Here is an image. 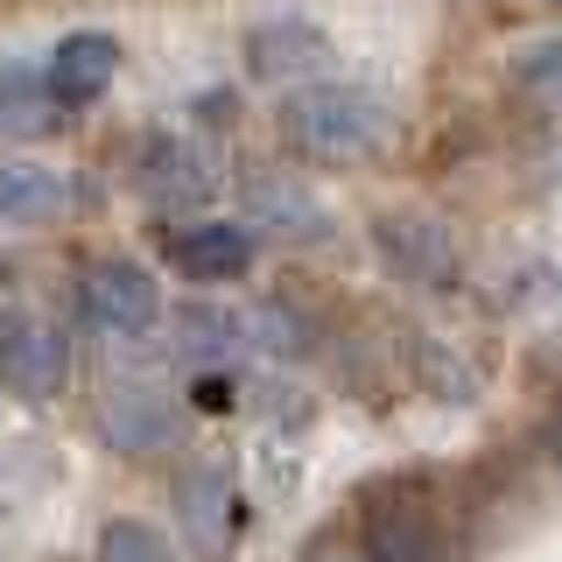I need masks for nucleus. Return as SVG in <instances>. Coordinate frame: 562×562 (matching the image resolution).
Listing matches in <instances>:
<instances>
[{
  "label": "nucleus",
  "instance_id": "nucleus-7",
  "mask_svg": "<svg viewBox=\"0 0 562 562\" xmlns=\"http://www.w3.org/2000/svg\"><path fill=\"white\" fill-rule=\"evenodd\" d=\"M366 562H443V527L415 492H380L366 506Z\"/></svg>",
  "mask_w": 562,
  "mask_h": 562
},
{
  "label": "nucleus",
  "instance_id": "nucleus-17",
  "mask_svg": "<svg viewBox=\"0 0 562 562\" xmlns=\"http://www.w3.org/2000/svg\"><path fill=\"white\" fill-rule=\"evenodd\" d=\"M310 562H366V549H351V541H324Z\"/></svg>",
  "mask_w": 562,
  "mask_h": 562
},
{
  "label": "nucleus",
  "instance_id": "nucleus-13",
  "mask_svg": "<svg viewBox=\"0 0 562 562\" xmlns=\"http://www.w3.org/2000/svg\"><path fill=\"white\" fill-rule=\"evenodd\" d=\"M78 211V183L49 162H0V218L8 225H57Z\"/></svg>",
  "mask_w": 562,
  "mask_h": 562
},
{
  "label": "nucleus",
  "instance_id": "nucleus-4",
  "mask_svg": "<svg viewBox=\"0 0 562 562\" xmlns=\"http://www.w3.org/2000/svg\"><path fill=\"white\" fill-rule=\"evenodd\" d=\"M373 246L401 281H422V289H450L457 281V239L429 211H386V218H373Z\"/></svg>",
  "mask_w": 562,
  "mask_h": 562
},
{
  "label": "nucleus",
  "instance_id": "nucleus-14",
  "mask_svg": "<svg viewBox=\"0 0 562 562\" xmlns=\"http://www.w3.org/2000/svg\"><path fill=\"white\" fill-rule=\"evenodd\" d=\"M254 218H260V233H281V239H324L330 233V218L289 176H254Z\"/></svg>",
  "mask_w": 562,
  "mask_h": 562
},
{
  "label": "nucleus",
  "instance_id": "nucleus-19",
  "mask_svg": "<svg viewBox=\"0 0 562 562\" xmlns=\"http://www.w3.org/2000/svg\"><path fill=\"white\" fill-rule=\"evenodd\" d=\"M549 8H562V0H549Z\"/></svg>",
  "mask_w": 562,
  "mask_h": 562
},
{
  "label": "nucleus",
  "instance_id": "nucleus-3",
  "mask_svg": "<svg viewBox=\"0 0 562 562\" xmlns=\"http://www.w3.org/2000/svg\"><path fill=\"white\" fill-rule=\"evenodd\" d=\"M70 380V345L49 316L35 310H8L0 316V386L14 401H57Z\"/></svg>",
  "mask_w": 562,
  "mask_h": 562
},
{
  "label": "nucleus",
  "instance_id": "nucleus-15",
  "mask_svg": "<svg viewBox=\"0 0 562 562\" xmlns=\"http://www.w3.org/2000/svg\"><path fill=\"white\" fill-rule=\"evenodd\" d=\"M99 562H176V549H169L162 527L120 514V520H105V527H99Z\"/></svg>",
  "mask_w": 562,
  "mask_h": 562
},
{
  "label": "nucleus",
  "instance_id": "nucleus-9",
  "mask_svg": "<svg viewBox=\"0 0 562 562\" xmlns=\"http://www.w3.org/2000/svg\"><path fill=\"white\" fill-rule=\"evenodd\" d=\"M162 254H169V268L190 274V281H239L254 268V233H246V225H225V218H198V225L162 233Z\"/></svg>",
  "mask_w": 562,
  "mask_h": 562
},
{
  "label": "nucleus",
  "instance_id": "nucleus-6",
  "mask_svg": "<svg viewBox=\"0 0 562 562\" xmlns=\"http://www.w3.org/2000/svg\"><path fill=\"white\" fill-rule=\"evenodd\" d=\"M140 183H148L169 211H204L211 198H218V162H211L204 140L155 134L148 148H140Z\"/></svg>",
  "mask_w": 562,
  "mask_h": 562
},
{
  "label": "nucleus",
  "instance_id": "nucleus-18",
  "mask_svg": "<svg viewBox=\"0 0 562 562\" xmlns=\"http://www.w3.org/2000/svg\"><path fill=\"white\" fill-rule=\"evenodd\" d=\"M549 457L562 464V408H555V422H549Z\"/></svg>",
  "mask_w": 562,
  "mask_h": 562
},
{
  "label": "nucleus",
  "instance_id": "nucleus-5",
  "mask_svg": "<svg viewBox=\"0 0 562 562\" xmlns=\"http://www.w3.org/2000/svg\"><path fill=\"white\" fill-rule=\"evenodd\" d=\"M324 64H330V35L303 14H274L246 35V70L260 85H310Z\"/></svg>",
  "mask_w": 562,
  "mask_h": 562
},
{
  "label": "nucleus",
  "instance_id": "nucleus-10",
  "mask_svg": "<svg viewBox=\"0 0 562 562\" xmlns=\"http://www.w3.org/2000/svg\"><path fill=\"white\" fill-rule=\"evenodd\" d=\"M254 351V330H246L239 310L225 303H183L176 310V359L198 366V373H233Z\"/></svg>",
  "mask_w": 562,
  "mask_h": 562
},
{
  "label": "nucleus",
  "instance_id": "nucleus-11",
  "mask_svg": "<svg viewBox=\"0 0 562 562\" xmlns=\"http://www.w3.org/2000/svg\"><path fill=\"white\" fill-rule=\"evenodd\" d=\"M176 506H183V527L198 549H233L239 535V485H233V464L225 457H211V464L183 471V485H176Z\"/></svg>",
  "mask_w": 562,
  "mask_h": 562
},
{
  "label": "nucleus",
  "instance_id": "nucleus-2",
  "mask_svg": "<svg viewBox=\"0 0 562 562\" xmlns=\"http://www.w3.org/2000/svg\"><path fill=\"white\" fill-rule=\"evenodd\" d=\"M78 316L105 338H148L162 324V289H155V274L140 260L105 254L78 274Z\"/></svg>",
  "mask_w": 562,
  "mask_h": 562
},
{
  "label": "nucleus",
  "instance_id": "nucleus-1",
  "mask_svg": "<svg viewBox=\"0 0 562 562\" xmlns=\"http://www.w3.org/2000/svg\"><path fill=\"white\" fill-rule=\"evenodd\" d=\"M281 140L303 162H366L394 140V105L366 85L345 78H310L281 99Z\"/></svg>",
  "mask_w": 562,
  "mask_h": 562
},
{
  "label": "nucleus",
  "instance_id": "nucleus-8",
  "mask_svg": "<svg viewBox=\"0 0 562 562\" xmlns=\"http://www.w3.org/2000/svg\"><path fill=\"white\" fill-rule=\"evenodd\" d=\"M99 429H105V443L113 450H127V457H155V450H169L176 436H183V415H176V401L169 394H155V386H113V394L99 401Z\"/></svg>",
  "mask_w": 562,
  "mask_h": 562
},
{
  "label": "nucleus",
  "instance_id": "nucleus-16",
  "mask_svg": "<svg viewBox=\"0 0 562 562\" xmlns=\"http://www.w3.org/2000/svg\"><path fill=\"white\" fill-rule=\"evenodd\" d=\"M514 85L541 105V113L562 120V43H527L514 57Z\"/></svg>",
  "mask_w": 562,
  "mask_h": 562
},
{
  "label": "nucleus",
  "instance_id": "nucleus-12",
  "mask_svg": "<svg viewBox=\"0 0 562 562\" xmlns=\"http://www.w3.org/2000/svg\"><path fill=\"white\" fill-rule=\"evenodd\" d=\"M43 78H49V99L57 105H92L105 85L120 78V43L105 29H78V35H64V43L49 49Z\"/></svg>",
  "mask_w": 562,
  "mask_h": 562
}]
</instances>
